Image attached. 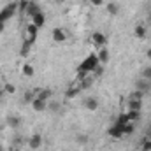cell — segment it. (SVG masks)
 Returning <instances> with one entry per match:
<instances>
[{
	"mask_svg": "<svg viewBox=\"0 0 151 151\" xmlns=\"http://www.w3.org/2000/svg\"><path fill=\"white\" fill-rule=\"evenodd\" d=\"M99 65H100V62H99V58H97V55H88L81 63H79V67H77V74L79 72H83V74H91V72H95L97 69H99Z\"/></svg>",
	"mask_w": 151,
	"mask_h": 151,
	"instance_id": "cell-1",
	"label": "cell"
},
{
	"mask_svg": "<svg viewBox=\"0 0 151 151\" xmlns=\"http://www.w3.org/2000/svg\"><path fill=\"white\" fill-rule=\"evenodd\" d=\"M32 23H34L37 28H40V27H44V25H46V16H44V12H42V11L37 12L35 16H32Z\"/></svg>",
	"mask_w": 151,
	"mask_h": 151,
	"instance_id": "cell-10",
	"label": "cell"
},
{
	"mask_svg": "<svg viewBox=\"0 0 151 151\" xmlns=\"http://www.w3.org/2000/svg\"><path fill=\"white\" fill-rule=\"evenodd\" d=\"M91 42H93L97 47H106L107 37H106V34H102V32H93V34H91Z\"/></svg>",
	"mask_w": 151,
	"mask_h": 151,
	"instance_id": "cell-3",
	"label": "cell"
},
{
	"mask_svg": "<svg viewBox=\"0 0 151 151\" xmlns=\"http://www.w3.org/2000/svg\"><path fill=\"white\" fill-rule=\"evenodd\" d=\"M76 141H77L79 144H86V142H88V135L81 134V135H77V137H76Z\"/></svg>",
	"mask_w": 151,
	"mask_h": 151,
	"instance_id": "cell-30",
	"label": "cell"
},
{
	"mask_svg": "<svg viewBox=\"0 0 151 151\" xmlns=\"http://www.w3.org/2000/svg\"><path fill=\"white\" fill-rule=\"evenodd\" d=\"M116 123H118V125H121V127H123V125H127V123H128V118H127V113L119 114V116H118V119H116Z\"/></svg>",
	"mask_w": 151,
	"mask_h": 151,
	"instance_id": "cell-26",
	"label": "cell"
},
{
	"mask_svg": "<svg viewBox=\"0 0 151 151\" xmlns=\"http://www.w3.org/2000/svg\"><path fill=\"white\" fill-rule=\"evenodd\" d=\"M135 132V125L132 121H128L127 125H123V135H132Z\"/></svg>",
	"mask_w": 151,
	"mask_h": 151,
	"instance_id": "cell-19",
	"label": "cell"
},
{
	"mask_svg": "<svg viewBox=\"0 0 151 151\" xmlns=\"http://www.w3.org/2000/svg\"><path fill=\"white\" fill-rule=\"evenodd\" d=\"M97 58H99L100 63H107V62H109V51H107V47H99Z\"/></svg>",
	"mask_w": 151,
	"mask_h": 151,
	"instance_id": "cell-13",
	"label": "cell"
},
{
	"mask_svg": "<svg viewBox=\"0 0 151 151\" xmlns=\"http://www.w3.org/2000/svg\"><path fill=\"white\" fill-rule=\"evenodd\" d=\"M23 74L27 76V77H32V76H34V67H32L30 63H25V65H23Z\"/></svg>",
	"mask_w": 151,
	"mask_h": 151,
	"instance_id": "cell-21",
	"label": "cell"
},
{
	"mask_svg": "<svg viewBox=\"0 0 151 151\" xmlns=\"http://www.w3.org/2000/svg\"><path fill=\"white\" fill-rule=\"evenodd\" d=\"M16 11H18V2H11V4H7V5L0 11V23H5L7 19H11V18L16 14Z\"/></svg>",
	"mask_w": 151,
	"mask_h": 151,
	"instance_id": "cell-2",
	"label": "cell"
},
{
	"mask_svg": "<svg viewBox=\"0 0 151 151\" xmlns=\"http://www.w3.org/2000/svg\"><path fill=\"white\" fill-rule=\"evenodd\" d=\"M34 91H35L37 99H42V100H46V102H47V100L51 99V95H53V91L47 90V88H35Z\"/></svg>",
	"mask_w": 151,
	"mask_h": 151,
	"instance_id": "cell-5",
	"label": "cell"
},
{
	"mask_svg": "<svg viewBox=\"0 0 151 151\" xmlns=\"http://www.w3.org/2000/svg\"><path fill=\"white\" fill-rule=\"evenodd\" d=\"M4 91L9 93V95H12V93H16V86L11 84V83H5V84H4Z\"/></svg>",
	"mask_w": 151,
	"mask_h": 151,
	"instance_id": "cell-23",
	"label": "cell"
},
{
	"mask_svg": "<svg viewBox=\"0 0 151 151\" xmlns=\"http://www.w3.org/2000/svg\"><path fill=\"white\" fill-rule=\"evenodd\" d=\"M47 107H49L51 111H55V113L60 111V104H58V102H47Z\"/></svg>",
	"mask_w": 151,
	"mask_h": 151,
	"instance_id": "cell-29",
	"label": "cell"
},
{
	"mask_svg": "<svg viewBox=\"0 0 151 151\" xmlns=\"http://www.w3.org/2000/svg\"><path fill=\"white\" fill-rule=\"evenodd\" d=\"M25 12H27V14H28V16H30V18H32V16H35V14H37V12H40V7H39L37 4H35V2H30V4H28V7H27V11H25Z\"/></svg>",
	"mask_w": 151,
	"mask_h": 151,
	"instance_id": "cell-14",
	"label": "cell"
},
{
	"mask_svg": "<svg viewBox=\"0 0 151 151\" xmlns=\"http://www.w3.org/2000/svg\"><path fill=\"white\" fill-rule=\"evenodd\" d=\"M141 151H151V139H142V142H141Z\"/></svg>",
	"mask_w": 151,
	"mask_h": 151,
	"instance_id": "cell-25",
	"label": "cell"
},
{
	"mask_svg": "<svg viewBox=\"0 0 151 151\" xmlns=\"http://www.w3.org/2000/svg\"><path fill=\"white\" fill-rule=\"evenodd\" d=\"M79 91H81V84H76V86H70V88L65 91V95H67V99H74Z\"/></svg>",
	"mask_w": 151,
	"mask_h": 151,
	"instance_id": "cell-16",
	"label": "cell"
},
{
	"mask_svg": "<svg viewBox=\"0 0 151 151\" xmlns=\"http://www.w3.org/2000/svg\"><path fill=\"white\" fill-rule=\"evenodd\" d=\"M135 88L139 90V91H142V93H146V91H150L151 88V81H148V79H144V77H141L137 83H135Z\"/></svg>",
	"mask_w": 151,
	"mask_h": 151,
	"instance_id": "cell-6",
	"label": "cell"
},
{
	"mask_svg": "<svg viewBox=\"0 0 151 151\" xmlns=\"http://www.w3.org/2000/svg\"><path fill=\"white\" fill-rule=\"evenodd\" d=\"M32 107H34V111H39V113H40V111H46V109H47V102L35 97V99L32 100Z\"/></svg>",
	"mask_w": 151,
	"mask_h": 151,
	"instance_id": "cell-7",
	"label": "cell"
},
{
	"mask_svg": "<svg viewBox=\"0 0 151 151\" xmlns=\"http://www.w3.org/2000/svg\"><path fill=\"white\" fill-rule=\"evenodd\" d=\"M0 151H4V148H2V146H0Z\"/></svg>",
	"mask_w": 151,
	"mask_h": 151,
	"instance_id": "cell-35",
	"label": "cell"
},
{
	"mask_svg": "<svg viewBox=\"0 0 151 151\" xmlns=\"http://www.w3.org/2000/svg\"><path fill=\"white\" fill-rule=\"evenodd\" d=\"M91 83H93L91 76H86V77L83 79V83H81V88H88V86H91Z\"/></svg>",
	"mask_w": 151,
	"mask_h": 151,
	"instance_id": "cell-27",
	"label": "cell"
},
{
	"mask_svg": "<svg viewBox=\"0 0 151 151\" xmlns=\"http://www.w3.org/2000/svg\"><path fill=\"white\" fill-rule=\"evenodd\" d=\"M142 100H128V111H141Z\"/></svg>",
	"mask_w": 151,
	"mask_h": 151,
	"instance_id": "cell-17",
	"label": "cell"
},
{
	"mask_svg": "<svg viewBox=\"0 0 151 151\" xmlns=\"http://www.w3.org/2000/svg\"><path fill=\"white\" fill-rule=\"evenodd\" d=\"M53 40L55 42H63L65 39H67V34H65V30L63 28H53Z\"/></svg>",
	"mask_w": 151,
	"mask_h": 151,
	"instance_id": "cell-8",
	"label": "cell"
},
{
	"mask_svg": "<svg viewBox=\"0 0 151 151\" xmlns=\"http://www.w3.org/2000/svg\"><path fill=\"white\" fill-rule=\"evenodd\" d=\"M7 125H9L11 128H19V125H21V118L16 116V114H11V116H7Z\"/></svg>",
	"mask_w": 151,
	"mask_h": 151,
	"instance_id": "cell-12",
	"label": "cell"
},
{
	"mask_svg": "<svg viewBox=\"0 0 151 151\" xmlns=\"http://www.w3.org/2000/svg\"><path fill=\"white\" fill-rule=\"evenodd\" d=\"M28 144H30V148H32V150H39V148H40V144H42V137H40V134H34V135L30 137Z\"/></svg>",
	"mask_w": 151,
	"mask_h": 151,
	"instance_id": "cell-11",
	"label": "cell"
},
{
	"mask_svg": "<svg viewBox=\"0 0 151 151\" xmlns=\"http://www.w3.org/2000/svg\"><path fill=\"white\" fill-rule=\"evenodd\" d=\"M28 4H30L28 0H19V2H18V9H19L21 12H25V11H27V7H28Z\"/></svg>",
	"mask_w": 151,
	"mask_h": 151,
	"instance_id": "cell-28",
	"label": "cell"
},
{
	"mask_svg": "<svg viewBox=\"0 0 151 151\" xmlns=\"http://www.w3.org/2000/svg\"><path fill=\"white\" fill-rule=\"evenodd\" d=\"M107 134H109V137H113V139H121V137H123V127L118 125V123H114L113 127L107 130Z\"/></svg>",
	"mask_w": 151,
	"mask_h": 151,
	"instance_id": "cell-4",
	"label": "cell"
},
{
	"mask_svg": "<svg viewBox=\"0 0 151 151\" xmlns=\"http://www.w3.org/2000/svg\"><path fill=\"white\" fill-rule=\"evenodd\" d=\"M127 118H128V121H137L139 118H141V111H128L127 113Z\"/></svg>",
	"mask_w": 151,
	"mask_h": 151,
	"instance_id": "cell-20",
	"label": "cell"
},
{
	"mask_svg": "<svg viewBox=\"0 0 151 151\" xmlns=\"http://www.w3.org/2000/svg\"><path fill=\"white\" fill-rule=\"evenodd\" d=\"M84 107L88 111H97L99 109V100L95 97H88V99H84Z\"/></svg>",
	"mask_w": 151,
	"mask_h": 151,
	"instance_id": "cell-9",
	"label": "cell"
},
{
	"mask_svg": "<svg viewBox=\"0 0 151 151\" xmlns=\"http://www.w3.org/2000/svg\"><path fill=\"white\" fill-rule=\"evenodd\" d=\"M16 151H21V150H16Z\"/></svg>",
	"mask_w": 151,
	"mask_h": 151,
	"instance_id": "cell-36",
	"label": "cell"
},
{
	"mask_svg": "<svg viewBox=\"0 0 151 151\" xmlns=\"http://www.w3.org/2000/svg\"><path fill=\"white\" fill-rule=\"evenodd\" d=\"M128 100H142V91H139V90L132 91V93L128 95Z\"/></svg>",
	"mask_w": 151,
	"mask_h": 151,
	"instance_id": "cell-22",
	"label": "cell"
},
{
	"mask_svg": "<svg viewBox=\"0 0 151 151\" xmlns=\"http://www.w3.org/2000/svg\"><path fill=\"white\" fill-rule=\"evenodd\" d=\"M35 97H37V95H35V91H34V90H30V91H27V93H25V102H27V104H32V100H34Z\"/></svg>",
	"mask_w": 151,
	"mask_h": 151,
	"instance_id": "cell-24",
	"label": "cell"
},
{
	"mask_svg": "<svg viewBox=\"0 0 151 151\" xmlns=\"http://www.w3.org/2000/svg\"><path fill=\"white\" fill-rule=\"evenodd\" d=\"M4 30H5V23H0V34H2Z\"/></svg>",
	"mask_w": 151,
	"mask_h": 151,
	"instance_id": "cell-33",
	"label": "cell"
},
{
	"mask_svg": "<svg viewBox=\"0 0 151 151\" xmlns=\"http://www.w3.org/2000/svg\"><path fill=\"white\" fill-rule=\"evenodd\" d=\"M90 4H91V5H102L104 0H90Z\"/></svg>",
	"mask_w": 151,
	"mask_h": 151,
	"instance_id": "cell-32",
	"label": "cell"
},
{
	"mask_svg": "<svg viewBox=\"0 0 151 151\" xmlns=\"http://www.w3.org/2000/svg\"><path fill=\"white\" fill-rule=\"evenodd\" d=\"M146 56H148V58H150V60H151V47H150V49H148V51H146Z\"/></svg>",
	"mask_w": 151,
	"mask_h": 151,
	"instance_id": "cell-34",
	"label": "cell"
},
{
	"mask_svg": "<svg viewBox=\"0 0 151 151\" xmlns=\"http://www.w3.org/2000/svg\"><path fill=\"white\" fill-rule=\"evenodd\" d=\"M142 77L148 79V81H151V67H146V69L142 70Z\"/></svg>",
	"mask_w": 151,
	"mask_h": 151,
	"instance_id": "cell-31",
	"label": "cell"
},
{
	"mask_svg": "<svg viewBox=\"0 0 151 151\" xmlns=\"http://www.w3.org/2000/svg\"><path fill=\"white\" fill-rule=\"evenodd\" d=\"M106 9H107V12H109L111 16H116V14L119 12V5H118V4H114V2H109V4L106 5Z\"/></svg>",
	"mask_w": 151,
	"mask_h": 151,
	"instance_id": "cell-18",
	"label": "cell"
},
{
	"mask_svg": "<svg viewBox=\"0 0 151 151\" xmlns=\"http://www.w3.org/2000/svg\"><path fill=\"white\" fill-rule=\"evenodd\" d=\"M134 34H135V37H137V39H146L148 30H146V27H144V25H137V27L134 28Z\"/></svg>",
	"mask_w": 151,
	"mask_h": 151,
	"instance_id": "cell-15",
	"label": "cell"
}]
</instances>
